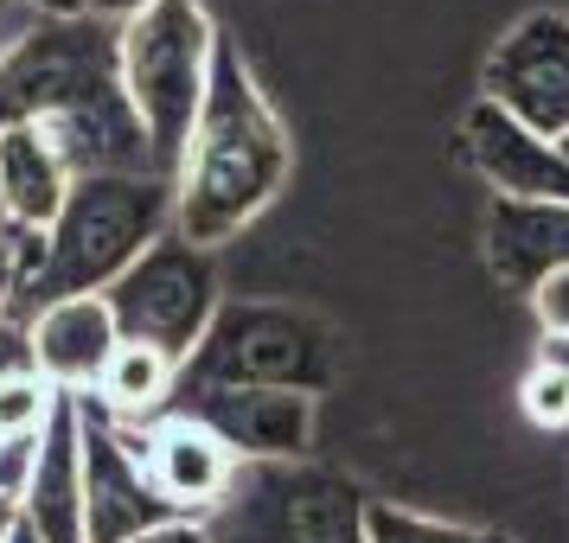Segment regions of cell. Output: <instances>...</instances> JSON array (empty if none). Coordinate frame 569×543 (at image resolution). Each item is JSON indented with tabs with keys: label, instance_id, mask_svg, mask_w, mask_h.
I'll use <instances>...</instances> for the list:
<instances>
[{
	"label": "cell",
	"instance_id": "cell-1",
	"mask_svg": "<svg viewBox=\"0 0 569 543\" xmlns=\"http://www.w3.org/2000/svg\"><path fill=\"white\" fill-rule=\"evenodd\" d=\"M39 129L71 173H154V148L141 134L122 90V27L97 13H64L0 58V134Z\"/></svg>",
	"mask_w": 569,
	"mask_h": 543
},
{
	"label": "cell",
	"instance_id": "cell-2",
	"mask_svg": "<svg viewBox=\"0 0 569 543\" xmlns=\"http://www.w3.org/2000/svg\"><path fill=\"white\" fill-rule=\"evenodd\" d=\"M288 180V134L276 122L269 97L257 90L250 64L231 39L218 32V52H211V90L199 109V129L192 148L180 160V180H173V231L186 243H224L257 218Z\"/></svg>",
	"mask_w": 569,
	"mask_h": 543
},
{
	"label": "cell",
	"instance_id": "cell-3",
	"mask_svg": "<svg viewBox=\"0 0 569 543\" xmlns=\"http://www.w3.org/2000/svg\"><path fill=\"white\" fill-rule=\"evenodd\" d=\"M173 224V180L160 173H83L58 224L39 237V257L13 288V308L39 313L52 301L109 294Z\"/></svg>",
	"mask_w": 569,
	"mask_h": 543
},
{
	"label": "cell",
	"instance_id": "cell-4",
	"mask_svg": "<svg viewBox=\"0 0 569 543\" xmlns=\"http://www.w3.org/2000/svg\"><path fill=\"white\" fill-rule=\"evenodd\" d=\"M211 52L218 27L199 0H148L134 20H122V90L141 115L160 180H180V160L211 90Z\"/></svg>",
	"mask_w": 569,
	"mask_h": 543
},
{
	"label": "cell",
	"instance_id": "cell-5",
	"mask_svg": "<svg viewBox=\"0 0 569 543\" xmlns=\"http://www.w3.org/2000/svg\"><path fill=\"white\" fill-rule=\"evenodd\" d=\"M339 378V333L308 308L231 301L218 308L199 352L180 364L173 390H327Z\"/></svg>",
	"mask_w": 569,
	"mask_h": 543
},
{
	"label": "cell",
	"instance_id": "cell-6",
	"mask_svg": "<svg viewBox=\"0 0 569 543\" xmlns=\"http://www.w3.org/2000/svg\"><path fill=\"white\" fill-rule=\"evenodd\" d=\"M371 499L359 480L313 461H237L211 543H365Z\"/></svg>",
	"mask_w": 569,
	"mask_h": 543
},
{
	"label": "cell",
	"instance_id": "cell-7",
	"mask_svg": "<svg viewBox=\"0 0 569 543\" xmlns=\"http://www.w3.org/2000/svg\"><path fill=\"white\" fill-rule=\"evenodd\" d=\"M103 301L116 313V333L129 339V345H154L173 364H186L199 352V339L211 333V320L224 308L218 301V262H211V250L186 243L180 231L160 237Z\"/></svg>",
	"mask_w": 569,
	"mask_h": 543
},
{
	"label": "cell",
	"instance_id": "cell-8",
	"mask_svg": "<svg viewBox=\"0 0 569 543\" xmlns=\"http://www.w3.org/2000/svg\"><path fill=\"white\" fill-rule=\"evenodd\" d=\"M78 448H83V543H134L148 531L186 524L148 480L122 422H109L90 396H78Z\"/></svg>",
	"mask_w": 569,
	"mask_h": 543
},
{
	"label": "cell",
	"instance_id": "cell-9",
	"mask_svg": "<svg viewBox=\"0 0 569 543\" xmlns=\"http://www.w3.org/2000/svg\"><path fill=\"white\" fill-rule=\"evenodd\" d=\"M492 109H506L518 129L563 141L569 134V13L518 20L480 71Z\"/></svg>",
	"mask_w": 569,
	"mask_h": 543
},
{
	"label": "cell",
	"instance_id": "cell-10",
	"mask_svg": "<svg viewBox=\"0 0 569 543\" xmlns=\"http://www.w3.org/2000/svg\"><path fill=\"white\" fill-rule=\"evenodd\" d=\"M167 410L211 429L237 461H301L313 441V396L301 390H173Z\"/></svg>",
	"mask_w": 569,
	"mask_h": 543
},
{
	"label": "cell",
	"instance_id": "cell-11",
	"mask_svg": "<svg viewBox=\"0 0 569 543\" xmlns=\"http://www.w3.org/2000/svg\"><path fill=\"white\" fill-rule=\"evenodd\" d=\"M122 435L134 441V454L148 466V480L160 486V499L173 505L180 517H199L206 505H218L237 480V454L224 441L199 429L192 415H154L148 429L141 422H122Z\"/></svg>",
	"mask_w": 569,
	"mask_h": 543
},
{
	"label": "cell",
	"instance_id": "cell-12",
	"mask_svg": "<svg viewBox=\"0 0 569 543\" xmlns=\"http://www.w3.org/2000/svg\"><path fill=\"white\" fill-rule=\"evenodd\" d=\"M467 160L480 167V180L499 192V199H538V205H569V160L557 141L518 129L506 109H492L487 97L467 109L461 122Z\"/></svg>",
	"mask_w": 569,
	"mask_h": 543
},
{
	"label": "cell",
	"instance_id": "cell-13",
	"mask_svg": "<svg viewBox=\"0 0 569 543\" xmlns=\"http://www.w3.org/2000/svg\"><path fill=\"white\" fill-rule=\"evenodd\" d=\"M32 359H39V378L52 390H97V378L116 359V313H109L103 294H78V301H52V308L32 313Z\"/></svg>",
	"mask_w": 569,
	"mask_h": 543
},
{
	"label": "cell",
	"instance_id": "cell-14",
	"mask_svg": "<svg viewBox=\"0 0 569 543\" xmlns=\"http://www.w3.org/2000/svg\"><path fill=\"white\" fill-rule=\"evenodd\" d=\"M39 543H83V448H78V396H58L52 422L39 429L27 499H20Z\"/></svg>",
	"mask_w": 569,
	"mask_h": 543
},
{
	"label": "cell",
	"instance_id": "cell-15",
	"mask_svg": "<svg viewBox=\"0 0 569 543\" xmlns=\"http://www.w3.org/2000/svg\"><path fill=\"white\" fill-rule=\"evenodd\" d=\"M487 262L499 282L531 288L543 275L569 269V205H538V199H492L487 205Z\"/></svg>",
	"mask_w": 569,
	"mask_h": 543
},
{
	"label": "cell",
	"instance_id": "cell-16",
	"mask_svg": "<svg viewBox=\"0 0 569 543\" xmlns=\"http://www.w3.org/2000/svg\"><path fill=\"white\" fill-rule=\"evenodd\" d=\"M71 167L39 129H7L0 134V218L13 231L46 237L58 224V211L71 199Z\"/></svg>",
	"mask_w": 569,
	"mask_h": 543
},
{
	"label": "cell",
	"instance_id": "cell-17",
	"mask_svg": "<svg viewBox=\"0 0 569 543\" xmlns=\"http://www.w3.org/2000/svg\"><path fill=\"white\" fill-rule=\"evenodd\" d=\"M173 384H180V364L167 359V352H154V345H116V359H109V371L97 378V410L109 415V422H154V415H167V403H173Z\"/></svg>",
	"mask_w": 569,
	"mask_h": 543
},
{
	"label": "cell",
	"instance_id": "cell-18",
	"mask_svg": "<svg viewBox=\"0 0 569 543\" xmlns=\"http://www.w3.org/2000/svg\"><path fill=\"white\" fill-rule=\"evenodd\" d=\"M365 543H506V537L467 531V524H441V517H416V512H403V505H371Z\"/></svg>",
	"mask_w": 569,
	"mask_h": 543
},
{
	"label": "cell",
	"instance_id": "cell-19",
	"mask_svg": "<svg viewBox=\"0 0 569 543\" xmlns=\"http://www.w3.org/2000/svg\"><path fill=\"white\" fill-rule=\"evenodd\" d=\"M58 410V390L46 378H13L0 384V441L7 435H39Z\"/></svg>",
	"mask_w": 569,
	"mask_h": 543
},
{
	"label": "cell",
	"instance_id": "cell-20",
	"mask_svg": "<svg viewBox=\"0 0 569 543\" xmlns=\"http://www.w3.org/2000/svg\"><path fill=\"white\" fill-rule=\"evenodd\" d=\"M518 396H525V415H531L538 429H569V378L563 371L531 364L525 384H518Z\"/></svg>",
	"mask_w": 569,
	"mask_h": 543
},
{
	"label": "cell",
	"instance_id": "cell-21",
	"mask_svg": "<svg viewBox=\"0 0 569 543\" xmlns=\"http://www.w3.org/2000/svg\"><path fill=\"white\" fill-rule=\"evenodd\" d=\"M32 461H39V435H7V441H0V492H7L13 505L27 499Z\"/></svg>",
	"mask_w": 569,
	"mask_h": 543
},
{
	"label": "cell",
	"instance_id": "cell-22",
	"mask_svg": "<svg viewBox=\"0 0 569 543\" xmlns=\"http://www.w3.org/2000/svg\"><path fill=\"white\" fill-rule=\"evenodd\" d=\"M531 308H538V326L550 339H569V269H557L531 288Z\"/></svg>",
	"mask_w": 569,
	"mask_h": 543
},
{
	"label": "cell",
	"instance_id": "cell-23",
	"mask_svg": "<svg viewBox=\"0 0 569 543\" xmlns=\"http://www.w3.org/2000/svg\"><path fill=\"white\" fill-rule=\"evenodd\" d=\"M13 378H39V359H32V333L20 320H0V384Z\"/></svg>",
	"mask_w": 569,
	"mask_h": 543
},
{
	"label": "cell",
	"instance_id": "cell-24",
	"mask_svg": "<svg viewBox=\"0 0 569 543\" xmlns=\"http://www.w3.org/2000/svg\"><path fill=\"white\" fill-rule=\"evenodd\" d=\"M39 20H52V13H39V7H27V0H0V58L13 52Z\"/></svg>",
	"mask_w": 569,
	"mask_h": 543
},
{
	"label": "cell",
	"instance_id": "cell-25",
	"mask_svg": "<svg viewBox=\"0 0 569 543\" xmlns=\"http://www.w3.org/2000/svg\"><path fill=\"white\" fill-rule=\"evenodd\" d=\"M27 250H20V243H7V237H0V308H7V301H13V288H20V275H27Z\"/></svg>",
	"mask_w": 569,
	"mask_h": 543
},
{
	"label": "cell",
	"instance_id": "cell-26",
	"mask_svg": "<svg viewBox=\"0 0 569 543\" xmlns=\"http://www.w3.org/2000/svg\"><path fill=\"white\" fill-rule=\"evenodd\" d=\"M134 543H211V531L199 524V517H186V524H167V531H148V537Z\"/></svg>",
	"mask_w": 569,
	"mask_h": 543
},
{
	"label": "cell",
	"instance_id": "cell-27",
	"mask_svg": "<svg viewBox=\"0 0 569 543\" xmlns=\"http://www.w3.org/2000/svg\"><path fill=\"white\" fill-rule=\"evenodd\" d=\"M83 13H97V20H109V27H122V20H134L148 0H78Z\"/></svg>",
	"mask_w": 569,
	"mask_h": 543
},
{
	"label": "cell",
	"instance_id": "cell-28",
	"mask_svg": "<svg viewBox=\"0 0 569 543\" xmlns=\"http://www.w3.org/2000/svg\"><path fill=\"white\" fill-rule=\"evenodd\" d=\"M538 364H550V371H563V378H569V339H550V333H543Z\"/></svg>",
	"mask_w": 569,
	"mask_h": 543
},
{
	"label": "cell",
	"instance_id": "cell-29",
	"mask_svg": "<svg viewBox=\"0 0 569 543\" xmlns=\"http://www.w3.org/2000/svg\"><path fill=\"white\" fill-rule=\"evenodd\" d=\"M13 531H20V505H13V499L0 492V543L13 537Z\"/></svg>",
	"mask_w": 569,
	"mask_h": 543
},
{
	"label": "cell",
	"instance_id": "cell-30",
	"mask_svg": "<svg viewBox=\"0 0 569 543\" xmlns=\"http://www.w3.org/2000/svg\"><path fill=\"white\" fill-rule=\"evenodd\" d=\"M27 7H39V13H52V20H64V13H83L78 0H27Z\"/></svg>",
	"mask_w": 569,
	"mask_h": 543
},
{
	"label": "cell",
	"instance_id": "cell-31",
	"mask_svg": "<svg viewBox=\"0 0 569 543\" xmlns=\"http://www.w3.org/2000/svg\"><path fill=\"white\" fill-rule=\"evenodd\" d=\"M7 543H39V531H32L27 517H20V531H13V537H7Z\"/></svg>",
	"mask_w": 569,
	"mask_h": 543
},
{
	"label": "cell",
	"instance_id": "cell-32",
	"mask_svg": "<svg viewBox=\"0 0 569 543\" xmlns=\"http://www.w3.org/2000/svg\"><path fill=\"white\" fill-rule=\"evenodd\" d=\"M557 148H563V160H569V134H563V141H557Z\"/></svg>",
	"mask_w": 569,
	"mask_h": 543
}]
</instances>
